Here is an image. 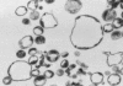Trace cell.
Segmentation results:
<instances>
[{"label":"cell","instance_id":"1","mask_svg":"<svg viewBox=\"0 0 123 86\" xmlns=\"http://www.w3.org/2000/svg\"><path fill=\"white\" fill-rule=\"evenodd\" d=\"M57 26V21L55 18L53 17L52 14H44L41 18V27L43 28H52V27H55Z\"/></svg>","mask_w":123,"mask_h":86},{"label":"cell","instance_id":"2","mask_svg":"<svg viewBox=\"0 0 123 86\" xmlns=\"http://www.w3.org/2000/svg\"><path fill=\"white\" fill-rule=\"evenodd\" d=\"M81 6H83L81 1L69 0V1H67V4H65V10L68 12H70V14H76V12H79V10L81 9Z\"/></svg>","mask_w":123,"mask_h":86},{"label":"cell","instance_id":"3","mask_svg":"<svg viewBox=\"0 0 123 86\" xmlns=\"http://www.w3.org/2000/svg\"><path fill=\"white\" fill-rule=\"evenodd\" d=\"M102 18H104L106 22H111V21H113L116 18V11L113 9H108L106 11L102 14Z\"/></svg>","mask_w":123,"mask_h":86},{"label":"cell","instance_id":"4","mask_svg":"<svg viewBox=\"0 0 123 86\" xmlns=\"http://www.w3.org/2000/svg\"><path fill=\"white\" fill-rule=\"evenodd\" d=\"M33 38L32 37H30V36H26V37H24L22 39H20V42H18V46H20V48L21 49H25V48H28V47H31V44L33 43Z\"/></svg>","mask_w":123,"mask_h":86},{"label":"cell","instance_id":"5","mask_svg":"<svg viewBox=\"0 0 123 86\" xmlns=\"http://www.w3.org/2000/svg\"><path fill=\"white\" fill-rule=\"evenodd\" d=\"M44 55L48 59L49 63H55L59 59V53L57 50H50V52H44Z\"/></svg>","mask_w":123,"mask_h":86},{"label":"cell","instance_id":"6","mask_svg":"<svg viewBox=\"0 0 123 86\" xmlns=\"http://www.w3.org/2000/svg\"><path fill=\"white\" fill-rule=\"evenodd\" d=\"M90 80L94 85H100L102 84V80H104V76H102L101 73H94L90 75Z\"/></svg>","mask_w":123,"mask_h":86},{"label":"cell","instance_id":"7","mask_svg":"<svg viewBox=\"0 0 123 86\" xmlns=\"http://www.w3.org/2000/svg\"><path fill=\"white\" fill-rule=\"evenodd\" d=\"M122 61V53H117L115 55H110L108 57V64L110 65H115Z\"/></svg>","mask_w":123,"mask_h":86},{"label":"cell","instance_id":"8","mask_svg":"<svg viewBox=\"0 0 123 86\" xmlns=\"http://www.w3.org/2000/svg\"><path fill=\"white\" fill-rule=\"evenodd\" d=\"M119 82H121V76L118 74L108 75V84L110 85H118Z\"/></svg>","mask_w":123,"mask_h":86},{"label":"cell","instance_id":"9","mask_svg":"<svg viewBox=\"0 0 123 86\" xmlns=\"http://www.w3.org/2000/svg\"><path fill=\"white\" fill-rule=\"evenodd\" d=\"M46 76L43 75H38V76H36V79H35V85L36 86H41V85H46Z\"/></svg>","mask_w":123,"mask_h":86},{"label":"cell","instance_id":"10","mask_svg":"<svg viewBox=\"0 0 123 86\" xmlns=\"http://www.w3.org/2000/svg\"><path fill=\"white\" fill-rule=\"evenodd\" d=\"M122 25H123V20H122V17H116L115 20H113V28H119V27H122Z\"/></svg>","mask_w":123,"mask_h":86},{"label":"cell","instance_id":"11","mask_svg":"<svg viewBox=\"0 0 123 86\" xmlns=\"http://www.w3.org/2000/svg\"><path fill=\"white\" fill-rule=\"evenodd\" d=\"M38 4H39V3L37 1V0H33V1H28V5H27V7H28V9H31L32 11H35V10H36L37 7H41Z\"/></svg>","mask_w":123,"mask_h":86},{"label":"cell","instance_id":"12","mask_svg":"<svg viewBox=\"0 0 123 86\" xmlns=\"http://www.w3.org/2000/svg\"><path fill=\"white\" fill-rule=\"evenodd\" d=\"M111 38L113 39V41H117L119 38H122V33L119 31H112L111 32Z\"/></svg>","mask_w":123,"mask_h":86},{"label":"cell","instance_id":"13","mask_svg":"<svg viewBox=\"0 0 123 86\" xmlns=\"http://www.w3.org/2000/svg\"><path fill=\"white\" fill-rule=\"evenodd\" d=\"M26 11H27V9H26V7L20 6V7L16 9V15H18V16H24V15H26Z\"/></svg>","mask_w":123,"mask_h":86},{"label":"cell","instance_id":"14","mask_svg":"<svg viewBox=\"0 0 123 86\" xmlns=\"http://www.w3.org/2000/svg\"><path fill=\"white\" fill-rule=\"evenodd\" d=\"M35 42L37 43V44H44V43H46V38L43 37V35L42 36H37V38L35 39Z\"/></svg>","mask_w":123,"mask_h":86},{"label":"cell","instance_id":"15","mask_svg":"<svg viewBox=\"0 0 123 86\" xmlns=\"http://www.w3.org/2000/svg\"><path fill=\"white\" fill-rule=\"evenodd\" d=\"M33 33L37 35V36H42V33H43V27H41V26L35 27V28H33Z\"/></svg>","mask_w":123,"mask_h":86},{"label":"cell","instance_id":"16","mask_svg":"<svg viewBox=\"0 0 123 86\" xmlns=\"http://www.w3.org/2000/svg\"><path fill=\"white\" fill-rule=\"evenodd\" d=\"M39 18V14L37 10H35V11H32L30 14V20H38Z\"/></svg>","mask_w":123,"mask_h":86},{"label":"cell","instance_id":"17","mask_svg":"<svg viewBox=\"0 0 123 86\" xmlns=\"http://www.w3.org/2000/svg\"><path fill=\"white\" fill-rule=\"evenodd\" d=\"M44 58H46L44 54L41 55V58L38 59V63H37V68H41V67H43V65H44Z\"/></svg>","mask_w":123,"mask_h":86},{"label":"cell","instance_id":"18","mask_svg":"<svg viewBox=\"0 0 123 86\" xmlns=\"http://www.w3.org/2000/svg\"><path fill=\"white\" fill-rule=\"evenodd\" d=\"M37 63H38V59L36 58V55H31V58H30V60H28L30 65H36Z\"/></svg>","mask_w":123,"mask_h":86},{"label":"cell","instance_id":"19","mask_svg":"<svg viewBox=\"0 0 123 86\" xmlns=\"http://www.w3.org/2000/svg\"><path fill=\"white\" fill-rule=\"evenodd\" d=\"M102 30H104L105 32H108V33H111V32L113 31V26H112L111 24H107V25L104 26V28H102Z\"/></svg>","mask_w":123,"mask_h":86},{"label":"cell","instance_id":"20","mask_svg":"<svg viewBox=\"0 0 123 86\" xmlns=\"http://www.w3.org/2000/svg\"><path fill=\"white\" fill-rule=\"evenodd\" d=\"M30 75H31V76H33V78L38 76V75H39V70H38V68L36 67L35 69H32V70L30 71Z\"/></svg>","mask_w":123,"mask_h":86},{"label":"cell","instance_id":"21","mask_svg":"<svg viewBox=\"0 0 123 86\" xmlns=\"http://www.w3.org/2000/svg\"><path fill=\"white\" fill-rule=\"evenodd\" d=\"M44 76H46V79H52V78L54 76V73L50 71V70H47V71L44 73Z\"/></svg>","mask_w":123,"mask_h":86},{"label":"cell","instance_id":"22","mask_svg":"<svg viewBox=\"0 0 123 86\" xmlns=\"http://www.w3.org/2000/svg\"><path fill=\"white\" fill-rule=\"evenodd\" d=\"M119 4H121L119 1H108V5H110V7H112L113 10H115V7H117Z\"/></svg>","mask_w":123,"mask_h":86},{"label":"cell","instance_id":"23","mask_svg":"<svg viewBox=\"0 0 123 86\" xmlns=\"http://www.w3.org/2000/svg\"><path fill=\"white\" fill-rule=\"evenodd\" d=\"M112 70H113L115 73H117V74H122V68H119V67H117L116 64L113 67H112Z\"/></svg>","mask_w":123,"mask_h":86},{"label":"cell","instance_id":"24","mask_svg":"<svg viewBox=\"0 0 123 86\" xmlns=\"http://www.w3.org/2000/svg\"><path fill=\"white\" fill-rule=\"evenodd\" d=\"M60 67H62V69H67L69 67V61L68 60H63L60 63Z\"/></svg>","mask_w":123,"mask_h":86},{"label":"cell","instance_id":"25","mask_svg":"<svg viewBox=\"0 0 123 86\" xmlns=\"http://www.w3.org/2000/svg\"><path fill=\"white\" fill-rule=\"evenodd\" d=\"M17 57H18V58H22V59L26 57V53L24 52V49H21V50L17 52Z\"/></svg>","mask_w":123,"mask_h":86},{"label":"cell","instance_id":"26","mask_svg":"<svg viewBox=\"0 0 123 86\" xmlns=\"http://www.w3.org/2000/svg\"><path fill=\"white\" fill-rule=\"evenodd\" d=\"M28 53H30V54H31V55H36V54H37V53H38V50H37L36 48H31Z\"/></svg>","mask_w":123,"mask_h":86},{"label":"cell","instance_id":"27","mask_svg":"<svg viewBox=\"0 0 123 86\" xmlns=\"http://www.w3.org/2000/svg\"><path fill=\"white\" fill-rule=\"evenodd\" d=\"M55 74L58 75V76H63V75H64V70L60 68V69H58V70L55 71Z\"/></svg>","mask_w":123,"mask_h":86},{"label":"cell","instance_id":"28","mask_svg":"<svg viewBox=\"0 0 123 86\" xmlns=\"http://www.w3.org/2000/svg\"><path fill=\"white\" fill-rule=\"evenodd\" d=\"M11 78H5V79H3V84H5V85H7V84H10L11 82Z\"/></svg>","mask_w":123,"mask_h":86},{"label":"cell","instance_id":"29","mask_svg":"<svg viewBox=\"0 0 123 86\" xmlns=\"http://www.w3.org/2000/svg\"><path fill=\"white\" fill-rule=\"evenodd\" d=\"M78 74H79V75H85V74H86V70L83 69V68H80V69L78 70Z\"/></svg>","mask_w":123,"mask_h":86},{"label":"cell","instance_id":"30","mask_svg":"<svg viewBox=\"0 0 123 86\" xmlns=\"http://www.w3.org/2000/svg\"><path fill=\"white\" fill-rule=\"evenodd\" d=\"M78 64H79V67H80V68H83V69H85V70L87 69V65H86V64H84V63H79V61H78Z\"/></svg>","mask_w":123,"mask_h":86},{"label":"cell","instance_id":"31","mask_svg":"<svg viewBox=\"0 0 123 86\" xmlns=\"http://www.w3.org/2000/svg\"><path fill=\"white\" fill-rule=\"evenodd\" d=\"M64 73H65V74L68 75V76H71V70H70V68H69V67L67 68V70H65Z\"/></svg>","mask_w":123,"mask_h":86},{"label":"cell","instance_id":"32","mask_svg":"<svg viewBox=\"0 0 123 86\" xmlns=\"http://www.w3.org/2000/svg\"><path fill=\"white\" fill-rule=\"evenodd\" d=\"M30 21H31L30 18H24V20H22V24H24V25H30Z\"/></svg>","mask_w":123,"mask_h":86},{"label":"cell","instance_id":"33","mask_svg":"<svg viewBox=\"0 0 123 86\" xmlns=\"http://www.w3.org/2000/svg\"><path fill=\"white\" fill-rule=\"evenodd\" d=\"M69 68H70V70H74L76 68V64H71V65H69Z\"/></svg>","mask_w":123,"mask_h":86},{"label":"cell","instance_id":"34","mask_svg":"<svg viewBox=\"0 0 123 86\" xmlns=\"http://www.w3.org/2000/svg\"><path fill=\"white\" fill-rule=\"evenodd\" d=\"M62 57H63V58H67V57H68V52H64V53H62Z\"/></svg>","mask_w":123,"mask_h":86},{"label":"cell","instance_id":"35","mask_svg":"<svg viewBox=\"0 0 123 86\" xmlns=\"http://www.w3.org/2000/svg\"><path fill=\"white\" fill-rule=\"evenodd\" d=\"M43 67H46V68H49L50 67V63H44V65Z\"/></svg>","mask_w":123,"mask_h":86}]
</instances>
